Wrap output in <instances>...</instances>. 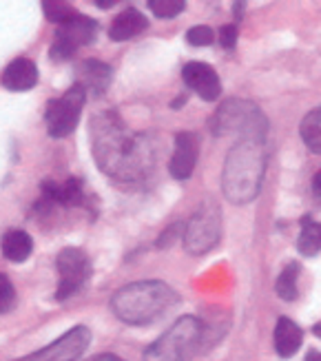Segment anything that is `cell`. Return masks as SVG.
Masks as SVG:
<instances>
[{
	"label": "cell",
	"mask_w": 321,
	"mask_h": 361,
	"mask_svg": "<svg viewBox=\"0 0 321 361\" xmlns=\"http://www.w3.org/2000/svg\"><path fill=\"white\" fill-rule=\"evenodd\" d=\"M93 131H98L95 135V160L104 171H109L114 178L128 180L142 173L147 155H144L138 137L128 133L116 118H93Z\"/></svg>",
	"instance_id": "1"
},
{
	"label": "cell",
	"mask_w": 321,
	"mask_h": 361,
	"mask_svg": "<svg viewBox=\"0 0 321 361\" xmlns=\"http://www.w3.org/2000/svg\"><path fill=\"white\" fill-rule=\"evenodd\" d=\"M178 293L164 281H135L120 288L114 300H111V308H114L116 317L124 324H151L169 312L175 304H178Z\"/></svg>",
	"instance_id": "2"
},
{
	"label": "cell",
	"mask_w": 321,
	"mask_h": 361,
	"mask_svg": "<svg viewBox=\"0 0 321 361\" xmlns=\"http://www.w3.org/2000/svg\"><path fill=\"white\" fill-rule=\"evenodd\" d=\"M266 173V151L262 140H242L224 164V195L233 204L250 202L262 188Z\"/></svg>",
	"instance_id": "3"
},
{
	"label": "cell",
	"mask_w": 321,
	"mask_h": 361,
	"mask_svg": "<svg viewBox=\"0 0 321 361\" xmlns=\"http://www.w3.org/2000/svg\"><path fill=\"white\" fill-rule=\"evenodd\" d=\"M206 331L198 317H182L153 341L144 353V361H190L204 346Z\"/></svg>",
	"instance_id": "4"
},
{
	"label": "cell",
	"mask_w": 321,
	"mask_h": 361,
	"mask_svg": "<svg viewBox=\"0 0 321 361\" xmlns=\"http://www.w3.org/2000/svg\"><path fill=\"white\" fill-rule=\"evenodd\" d=\"M211 129L215 135H239L242 140H262L268 120L266 116L250 102L229 100L219 106V111L211 120Z\"/></svg>",
	"instance_id": "5"
},
{
	"label": "cell",
	"mask_w": 321,
	"mask_h": 361,
	"mask_svg": "<svg viewBox=\"0 0 321 361\" xmlns=\"http://www.w3.org/2000/svg\"><path fill=\"white\" fill-rule=\"evenodd\" d=\"M85 98H87V91L80 85H73L67 93H64V96L52 100L49 106H47V111H44L47 133L56 140L71 135L78 127V122H80Z\"/></svg>",
	"instance_id": "6"
},
{
	"label": "cell",
	"mask_w": 321,
	"mask_h": 361,
	"mask_svg": "<svg viewBox=\"0 0 321 361\" xmlns=\"http://www.w3.org/2000/svg\"><path fill=\"white\" fill-rule=\"evenodd\" d=\"M98 36V23L85 13H75L71 20L60 25L56 31V38L52 42V58L56 62L69 60L75 56L78 47L91 44Z\"/></svg>",
	"instance_id": "7"
},
{
	"label": "cell",
	"mask_w": 321,
	"mask_h": 361,
	"mask_svg": "<svg viewBox=\"0 0 321 361\" xmlns=\"http://www.w3.org/2000/svg\"><path fill=\"white\" fill-rule=\"evenodd\" d=\"M56 266H58V273H60V284H58V293H56V300L64 302L85 284L91 275V264L85 250L80 248H64L58 253L56 257Z\"/></svg>",
	"instance_id": "8"
},
{
	"label": "cell",
	"mask_w": 321,
	"mask_h": 361,
	"mask_svg": "<svg viewBox=\"0 0 321 361\" xmlns=\"http://www.w3.org/2000/svg\"><path fill=\"white\" fill-rule=\"evenodd\" d=\"M219 213L217 207L206 204L195 215L190 217V222L184 231V246L188 253L202 255L206 250H211L219 240Z\"/></svg>",
	"instance_id": "9"
},
{
	"label": "cell",
	"mask_w": 321,
	"mask_h": 361,
	"mask_svg": "<svg viewBox=\"0 0 321 361\" xmlns=\"http://www.w3.org/2000/svg\"><path fill=\"white\" fill-rule=\"evenodd\" d=\"M91 343V331L87 326H75L69 333H64L49 346L31 353L16 361H78Z\"/></svg>",
	"instance_id": "10"
},
{
	"label": "cell",
	"mask_w": 321,
	"mask_h": 361,
	"mask_svg": "<svg viewBox=\"0 0 321 361\" xmlns=\"http://www.w3.org/2000/svg\"><path fill=\"white\" fill-rule=\"evenodd\" d=\"M182 78L186 87H190L198 96L206 102H213L219 98L222 93V82L219 75L215 73L213 67H208L206 62H188L182 69Z\"/></svg>",
	"instance_id": "11"
},
{
	"label": "cell",
	"mask_w": 321,
	"mask_h": 361,
	"mask_svg": "<svg viewBox=\"0 0 321 361\" xmlns=\"http://www.w3.org/2000/svg\"><path fill=\"white\" fill-rule=\"evenodd\" d=\"M198 153H200V142L195 133H178L175 135V151L169 164V171L175 180H188L193 169L198 164Z\"/></svg>",
	"instance_id": "12"
},
{
	"label": "cell",
	"mask_w": 321,
	"mask_h": 361,
	"mask_svg": "<svg viewBox=\"0 0 321 361\" xmlns=\"http://www.w3.org/2000/svg\"><path fill=\"white\" fill-rule=\"evenodd\" d=\"M0 82L9 91H31L38 82V67L29 58H16L5 67Z\"/></svg>",
	"instance_id": "13"
},
{
	"label": "cell",
	"mask_w": 321,
	"mask_h": 361,
	"mask_svg": "<svg viewBox=\"0 0 321 361\" xmlns=\"http://www.w3.org/2000/svg\"><path fill=\"white\" fill-rule=\"evenodd\" d=\"M91 96H102L111 85V67L100 60H85L80 62L78 82Z\"/></svg>",
	"instance_id": "14"
},
{
	"label": "cell",
	"mask_w": 321,
	"mask_h": 361,
	"mask_svg": "<svg viewBox=\"0 0 321 361\" xmlns=\"http://www.w3.org/2000/svg\"><path fill=\"white\" fill-rule=\"evenodd\" d=\"M147 27H149L147 16H142L138 9H126L120 16H116V20L111 23L109 38L116 42H124V40H131V38L140 36Z\"/></svg>",
	"instance_id": "15"
},
{
	"label": "cell",
	"mask_w": 321,
	"mask_h": 361,
	"mask_svg": "<svg viewBox=\"0 0 321 361\" xmlns=\"http://www.w3.org/2000/svg\"><path fill=\"white\" fill-rule=\"evenodd\" d=\"M0 248H3V255L9 262L20 264L25 262L31 253H34V240L27 231L20 228H9L3 240H0Z\"/></svg>",
	"instance_id": "16"
},
{
	"label": "cell",
	"mask_w": 321,
	"mask_h": 361,
	"mask_svg": "<svg viewBox=\"0 0 321 361\" xmlns=\"http://www.w3.org/2000/svg\"><path fill=\"white\" fill-rule=\"evenodd\" d=\"M42 195L49 202L62 204V207H75V204L83 202V188H80V182L73 178L62 182L47 180L42 182Z\"/></svg>",
	"instance_id": "17"
},
{
	"label": "cell",
	"mask_w": 321,
	"mask_h": 361,
	"mask_svg": "<svg viewBox=\"0 0 321 361\" xmlns=\"http://www.w3.org/2000/svg\"><path fill=\"white\" fill-rule=\"evenodd\" d=\"M301 341H303V333L301 328L288 317H281L277 322L275 328V348L279 357H293L299 348H301Z\"/></svg>",
	"instance_id": "18"
},
{
	"label": "cell",
	"mask_w": 321,
	"mask_h": 361,
	"mask_svg": "<svg viewBox=\"0 0 321 361\" xmlns=\"http://www.w3.org/2000/svg\"><path fill=\"white\" fill-rule=\"evenodd\" d=\"M297 248L301 255L313 257L321 250V224L313 222L310 217L303 219V226L299 233V240H297Z\"/></svg>",
	"instance_id": "19"
},
{
	"label": "cell",
	"mask_w": 321,
	"mask_h": 361,
	"mask_svg": "<svg viewBox=\"0 0 321 361\" xmlns=\"http://www.w3.org/2000/svg\"><path fill=\"white\" fill-rule=\"evenodd\" d=\"M299 133H301L303 142H306V147L313 153L321 155V106L313 109V111L306 118H303L301 127H299Z\"/></svg>",
	"instance_id": "20"
},
{
	"label": "cell",
	"mask_w": 321,
	"mask_h": 361,
	"mask_svg": "<svg viewBox=\"0 0 321 361\" xmlns=\"http://www.w3.org/2000/svg\"><path fill=\"white\" fill-rule=\"evenodd\" d=\"M297 277H299V264L291 262L277 277V295L286 302H293L297 297Z\"/></svg>",
	"instance_id": "21"
},
{
	"label": "cell",
	"mask_w": 321,
	"mask_h": 361,
	"mask_svg": "<svg viewBox=\"0 0 321 361\" xmlns=\"http://www.w3.org/2000/svg\"><path fill=\"white\" fill-rule=\"evenodd\" d=\"M42 11L47 16V20L58 23V25H64L78 13L73 9V5H69V3H42Z\"/></svg>",
	"instance_id": "22"
},
{
	"label": "cell",
	"mask_w": 321,
	"mask_h": 361,
	"mask_svg": "<svg viewBox=\"0 0 321 361\" xmlns=\"http://www.w3.org/2000/svg\"><path fill=\"white\" fill-rule=\"evenodd\" d=\"M184 3L182 0H151L149 3V9L157 16V18H175V16H180L184 11Z\"/></svg>",
	"instance_id": "23"
},
{
	"label": "cell",
	"mask_w": 321,
	"mask_h": 361,
	"mask_svg": "<svg viewBox=\"0 0 321 361\" xmlns=\"http://www.w3.org/2000/svg\"><path fill=\"white\" fill-rule=\"evenodd\" d=\"M16 306V288L11 284V279L0 273V312H9Z\"/></svg>",
	"instance_id": "24"
},
{
	"label": "cell",
	"mask_w": 321,
	"mask_h": 361,
	"mask_svg": "<svg viewBox=\"0 0 321 361\" xmlns=\"http://www.w3.org/2000/svg\"><path fill=\"white\" fill-rule=\"evenodd\" d=\"M213 38H215L213 29L211 27H204V25L188 29V34H186V40L193 47H208V44H213Z\"/></svg>",
	"instance_id": "25"
},
{
	"label": "cell",
	"mask_w": 321,
	"mask_h": 361,
	"mask_svg": "<svg viewBox=\"0 0 321 361\" xmlns=\"http://www.w3.org/2000/svg\"><path fill=\"white\" fill-rule=\"evenodd\" d=\"M219 44L224 47V49H233V47L237 44V29L233 25H224L219 29Z\"/></svg>",
	"instance_id": "26"
},
{
	"label": "cell",
	"mask_w": 321,
	"mask_h": 361,
	"mask_svg": "<svg viewBox=\"0 0 321 361\" xmlns=\"http://www.w3.org/2000/svg\"><path fill=\"white\" fill-rule=\"evenodd\" d=\"M87 361H124V359H120V357H116V355L104 353V355H98V357H91V359H87Z\"/></svg>",
	"instance_id": "27"
},
{
	"label": "cell",
	"mask_w": 321,
	"mask_h": 361,
	"mask_svg": "<svg viewBox=\"0 0 321 361\" xmlns=\"http://www.w3.org/2000/svg\"><path fill=\"white\" fill-rule=\"evenodd\" d=\"M313 186H315V191L321 195V169L317 171V176H315V180H313Z\"/></svg>",
	"instance_id": "28"
},
{
	"label": "cell",
	"mask_w": 321,
	"mask_h": 361,
	"mask_svg": "<svg viewBox=\"0 0 321 361\" xmlns=\"http://www.w3.org/2000/svg\"><path fill=\"white\" fill-rule=\"evenodd\" d=\"M306 361H321V353L310 350V353H308V357H306Z\"/></svg>",
	"instance_id": "29"
},
{
	"label": "cell",
	"mask_w": 321,
	"mask_h": 361,
	"mask_svg": "<svg viewBox=\"0 0 321 361\" xmlns=\"http://www.w3.org/2000/svg\"><path fill=\"white\" fill-rule=\"evenodd\" d=\"M313 331H315V335H317V337L321 339V322H319V324H315V328H313Z\"/></svg>",
	"instance_id": "30"
}]
</instances>
